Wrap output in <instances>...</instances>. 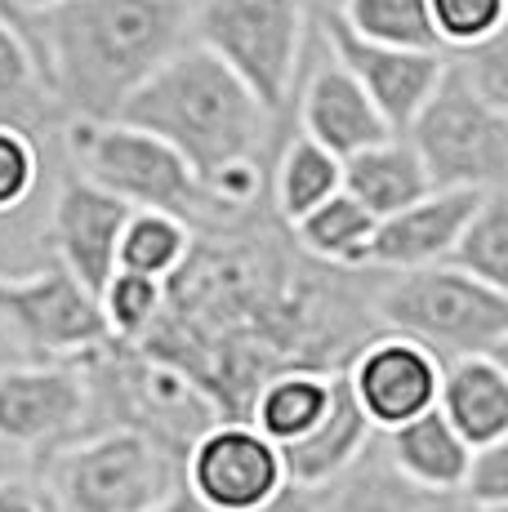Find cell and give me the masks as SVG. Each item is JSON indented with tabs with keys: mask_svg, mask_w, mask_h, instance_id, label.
Returning <instances> with one entry per match:
<instances>
[{
	"mask_svg": "<svg viewBox=\"0 0 508 512\" xmlns=\"http://www.w3.org/2000/svg\"><path fill=\"white\" fill-rule=\"evenodd\" d=\"M45 512H152L183 490V464L130 428H94L41 459Z\"/></svg>",
	"mask_w": 508,
	"mask_h": 512,
	"instance_id": "5b68a950",
	"label": "cell"
},
{
	"mask_svg": "<svg viewBox=\"0 0 508 512\" xmlns=\"http://www.w3.org/2000/svg\"><path fill=\"white\" fill-rule=\"evenodd\" d=\"M81 370H85V383H90L85 432L130 428L139 437L156 441V446H165L183 464L192 441L201 432H210L214 423H223L219 410L210 406V397L188 374L143 348L107 343L103 352L81 361Z\"/></svg>",
	"mask_w": 508,
	"mask_h": 512,
	"instance_id": "8992f818",
	"label": "cell"
},
{
	"mask_svg": "<svg viewBox=\"0 0 508 512\" xmlns=\"http://www.w3.org/2000/svg\"><path fill=\"white\" fill-rule=\"evenodd\" d=\"M0 23L18 27V32H27V36H32V41H36V32H32V27H27V23H23V18H18V14H14V9H9V0H0Z\"/></svg>",
	"mask_w": 508,
	"mask_h": 512,
	"instance_id": "74e56055",
	"label": "cell"
},
{
	"mask_svg": "<svg viewBox=\"0 0 508 512\" xmlns=\"http://www.w3.org/2000/svg\"><path fill=\"white\" fill-rule=\"evenodd\" d=\"M455 499L468 512H508V441H495V446L468 455Z\"/></svg>",
	"mask_w": 508,
	"mask_h": 512,
	"instance_id": "d6a6232c",
	"label": "cell"
},
{
	"mask_svg": "<svg viewBox=\"0 0 508 512\" xmlns=\"http://www.w3.org/2000/svg\"><path fill=\"white\" fill-rule=\"evenodd\" d=\"M446 63H451V72L482 98V103H491L495 112H508V41H504V32L473 45V49L446 54Z\"/></svg>",
	"mask_w": 508,
	"mask_h": 512,
	"instance_id": "1f68e13d",
	"label": "cell"
},
{
	"mask_svg": "<svg viewBox=\"0 0 508 512\" xmlns=\"http://www.w3.org/2000/svg\"><path fill=\"white\" fill-rule=\"evenodd\" d=\"M330 14L366 45L410 49V54H446L437 45L428 0H339Z\"/></svg>",
	"mask_w": 508,
	"mask_h": 512,
	"instance_id": "484cf974",
	"label": "cell"
},
{
	"mask_svg": "<svg viewBox=\"0 0 508 512\" xmlns=\"http://www.w3.org/2000/svg\"><path fill=\"white\" fill-rule=\"evenodd\" d=\"M370 446H375V428H370L366 415L357 410V401L348 397V383H344V374H339L326 419H321L308 437H299L295 446H281V468H286L290 486L321 490L335 477H344Z\"/></svg>",
	"mask_w": 508,
	"mask_h": 512,
	"instance_id": "d6986e66",
	"label": "cell"
},
{
	"mask_svg": "<svg viewBox=\"0 0 508 512\" xmlns=\"http://www.w3.org/2000/svg\"><path fill=\"white\" fill-rule=\"evenodd\" d=\"M165 308V285L148 281V277H134V272H112V281L99 290V312H103V326L112 343H143L152 334V326L161 321Z\"/></svg>",
	"mask_w": 508,
	"mask_h": 512,
	"instance_id": "f1b7e54d",
	"label": "cell"
},
{
	"mask_svg": "<svg viewBox=\"0 0 508 512\" xmlns=\"http://www.w3.org/2000/svg\"><path fill=\"white\" fill-rule=\"evenodd\" d=\"M321 45L348 67V76L366 90L375 112L393 134H406V125L419 116V107L433 98L437 81L446 72V54H410V49H384L366 45L339 23L330 9H312Z\"/></svg>",
	"mask_w": 508,
	"mask_h": 512,
	"instance_id": "5bb4252c",
	"label": "cell"
},
{
	"mask_svg": "<svg viewBox=\"0 0 508 512\" xmlns=\"http://www.w3.org/2000/svg\"><path fill=\"white\" fill-rule=\"evenodd\" d=\"M428 18H433L437 45L446 54H459L504 32L508 0H428Z\"/></svg>",
	"mask_w": 508,
	"mask_h": 512,
	"instance_id": "f546056e",
	"label": "cell"
},
{
	"mask_svg": "<svg viewBox=\"0 0 508 512\" xmlns=\"http://www.w3.org/2000/svg\"><path fill=\"white\" fill-rule=\"evenodd\" d=\"M116 121L161 139L201 183L232 165H263L277 130V116L263 112L259 98L192 41L130 94Z\"/></svg>",
	"mask_w": 508,
	"mask_h": 512,
	"instance_id": "3957f363",
	"label": "cell"
},
{
	"mask_svg": "<svg viewBox=\"0 0 508 512\" xmlns=\"http://www.w3.org/2000/svg\"><path fill=\"white\" fill-rule=\"evenodd\" d=\"M130 214V205L116 201L103 187L85 183L81 174H67L54 192L50 228H45L54 245V263L72 272L94 299L116 272V245H121V228Z\"/></svg>",
	"mask_w": 508,
	"mask_h": 512,
	"instance_id": "2e32d148",
	"label": "cell"
},
{
	"mask_svg": "<svg viewBox=\"0 0 508 512\" xmlns=\"http://www.w3.org/2000/svg\"><path fill=\"white\" fill-rule=\"evenodd\" d=\"M0 512H45V499L36 481L27 477H0Z\"/></svg>",
	"mask_w": 508,
	"mask_h": 512,
	"instance_id": "836d02e7",
	"label": "cell"
},
{
	"mask_svg": "<svg viewBox=\"0 0 508 512\" xmlns=\"http://www.w3.org/2000/svg\"><path fill=\"white\" fill-rule=\"evenodd\" d=\"M290 232V245H295L304 259H312L317 268L330 272H366V245L375 236V219L353 201V196L335 192L330 201H321L312 214L295 223Z\"/></svg>",
	"mask_w": 508,
	"mask_h": 512,
	"instance_id": "603a6c76",
	"label": "cell"
},
{
	"mask_svg": "<svg viewBox=\"0 0 508 512\" xmlns=\"http://www.w3.org/2000/svg\"><path fill=\"white\" fill-rule=\"evenodd\" d=\"M188 27L263 112H286L312 41V0H197Z\"/></svg>",
	"mask_w": 508,
	"mask_h": 512,
	"instance_id": "ba28073f",
	"label": "cell"
},
{
	"mask_svg": "<svg viewBox=\"0 0 508 512\" xmlns=\"http://www.w3.org/2000/svg\"><path fill=\"white\" fill-rule=\"evenodd\" d=\"M446 263L455 272H464V277L508 294V192L504 187L500 192H482V201L468 214Z\"/></svg>",
	"mask_w": 508,
	"mask_h": 512,
	"instance_id": "83f0119b",
	"label": "cell"
},
{
	"mask_svg": "<svg viewBox=\"0 0 508 512\" xmlns=\"http://www.w3.org/2000/svg\"><path fill=\"white\" fill-rule=\"evenodd\" d=\"M0 330L27 361H85L112 343L99 299L54 259L23 277L0 272Z\"/></svg>",
	"mask_w": 508,
	"mask_h": 512,
	"instance_id": "30bf717a",
	"label": "cell"
},
{
	"mask_svg": "<svg viewBox=\"0 0 508 512\" xmlns=\"http://www.w3.org/2000/svg\"><path fill=\"white\" fill-rule=\"evenodd\" d=\"M437 415L464 437L468 450L508 441V370L504 357H459L442 366Z\"/></svg>",
	"mask_w": 508,
	"mask_h": 512,
	"instance_id": "ac0fdd59",
	"label": "cell"
},
{
	"mask_svg": "<svg viewBox=\"0 0 508 512\" xmlns=\"http://www.w3.org/2000/svg\"><path fill=\"white\" fill-rule=\"evenodd\" d=\"M330 5H339V0H317V9H330Z\"/></svg>",
	"mask_w": 508,
	"mask_h": 512,
	"instance_id": "f35d334b",
	"label": "cell"
},
{
	"mask_svg": "<svg viewBox=\"0 0 508 512\" xmlns=\"http://www.w3.org/2000/svg\"><path fill=\"white\" fill-rule=\"evenodd\" d=\"M477 201L482 192H428L424 201L379 219L366 245V272H415L446 263Z\"/></svg>",
	"mask_w": 508,
	"mask_h": 512,
	"instance_id": "e0dca14e",
	"label": "cell"
},
{
	"mask_svg": "<svg viewBox=\"0 0 508 512\" xmlns=\"http://www.w3.org/2000/svg\"><path fill=\"white\" fill-rule=\"evenodd\" d=\"M259 512H317V490H299V486H286L268 508Z\"/></svg>",
	"mask_w": 508,
	"mask_h": 512,
	"instance_id": "e575fe53",
	"label": "cell"
},
{
	"mask_svg": "<svg viewBox=\"0 0 508 512\" xmlns=\"http://www.w3.org/2000/svg\"><path fill=\"white\" fill-rule=\"evenodd\" d=\"M335 379L339 374H321V370H286L272 374L250 401L246 423L259 437H268L272 446H295L299 437H308L330 410L335 397Z\"/></svg>",
	"mask_w": 508,
	"mask_h": 512,
	"instance_id": "7402d4cb",
	"label": "cell"
},
{
	"mask_svg": "<svg viewBox=\"0 0 508 512\" xmlns=\"http://www.w3.org/2000/svg\"><path fill=\"white\" fill-rule=\"evenodd\" d=\"M90 383L81 361H23L0 370V446L50 455L85 432Z\"/></svg>",
	"mask_w": 508,
	"mask_h": 512,
	"instance_id": "7c38bea8",
	"label": "cell"
},
{
	"mask_svg": "<svg viewBox=\"0 0 508 512\" xmlns=\"http://www.w3.org/2000/svg\"><path fill=\"white\" fill-rule=\"evenodd\" d=\"M188 0H72L32 23L36 58L67 121H116L130 94L188 45Z\"/></svg>",
	"mask_w": 508,
	"mask_h": 512,
	"instance_id": "7a4b0ae2",
	"label": "cell"
},
{
	"mask_svg": "<svg viewBox=\"0 0 508 512\" xmlns=\"http://www.w3.org/2000/svg\"><path fill=\"white\" fill-rule=\"evenodd\" d=\"M67 152H72V174L85 183L112 192L130 210H161L183 219L192 232H219L237 228L223 219L205 183L161 139L143 130H130L121 121H67L63 125Z\"/></svg>",
	"mask_w": 508,
	"mask_h": 512,
	"instance_id": "52a82bcc",
	"label": "cell"
},
{
	"mask_svg": "<svg viewBox=\"0 0 508 512\" xmlns=\"http://www.w3.org/2000/svg\"><path fill=\"white\" fill-rule=\"evenodd\" d=\"M397 139L410 143L433 192H500L508 179V112L482 103L451 63Z\"/></svg>",
	"mask_w": 508,
	"mask_h": 512,
	"instance_id": "9c48e42d",
	"label": "cell"
},
{
	"mask_svg": "<svg viewBox=\"0 0 508 512\" xmlns=\"http://www.w3.org/2000/svg\"><path fill=\"white\" fill-rule=\"evenodd\" d=\"M295 107H299V134L317 143L321 152H330L339 165L348 156L366 152V147L393 139V130L375 112L366 90L321 45V36L312 45V54L304 58V72H299V85H295Z\"/></svg>",
	"mask_w": 508,
	"mask_h": 512,
	"instance_id": "9a60e30c",
	"label": "cell"
},
{
	"mask_svg": "<svg viewBox=\"0 0 508 512\" xmlns=\"http://www.w3.org/2000/svg\"><path fill=\"white\" fill-rule=\"evenodd\" d=\"M370 321L384 334L428 348L437 361L504 357L508 294L464 277L451 263L415 272H388L370 290Z\"/></svg>",
	"mask_w": 508,
	"mask_h": 512,
	"instance_id": "277c9868",
	"label": "cell"
},
{
	"mask_svg": "<svg viewBox=\"0 0 508 512\" xmlns=\"http://www.w3.org/2000/svg\"><path fill=\"white\" fill-rule=\"evenodd\" d=\"M63 5H72V0H9V9H14V14L23 18L27 27H32L41 14H50V9H63Z\"/></svg>",
	"mask_w": 508,
	"mask_h": 512,
	"instance_id": "d590c367",
	"label": "cell"
},
{
	"mask_svg": "<svg viewBox=\"0 0 508 512\" xmlns=\"http://www.w3.org/2000/svg\"><path fill=\"white\" fill-rule=\"evenodd\" d=\"M45 179V152L41 139H32L27 130L0 125V219L27 210L41 192Z\"/></svg>",
	"mask_w": 508,
	"mask_h": 512,
	"instance_id": "4dcf8cb0",
	"label": "cell"
},
{
	"mask_svg": "<svg viewBox=\"0 0 508 512\" xmlns=\"http://www.w3.org/2000/svg\"><path fill=\"white\" fill-rule=\"evenodd\" d=\"M58 121L63 112L45 85L36 41L18 27L0 23V125H14V130L41 139V130H54Z\"/></svg>",
	"mask_w": 508,
	"mask_h": 512,
	"instance_id": "cb8c5ba5",
	"label": "cell"
},
{
	"mask_svg": "<svg viewBox=\"0 0 508 512\" xmlns=\"http://www.w3.org/2000/svg\"><path fill=\"white\" fill-rule=\"evenodd\" d=\"M339 374L348 383V397L357 401V410L375 428V437L437 410L442 361L419 343L402 339V334L375 330Z\"/></svg>",
	"mask_w": 508,
	"mask_h": 512,
	"instance_id": "4fadbf2b",
	"label": "cell"
},
{
	"mask_svg": "<svg viewBox=\"0 0 508 512\" xmlns=\"http://www.w3.org/2000/svg\"><path fill=\"white\" fill-rule=\"evenodd\" d=\"M428 192L433 187H428L424 165L415 161L410 143L397 139V134L344 161V196H353L375 223L406 210V205L424 201Z\"/></svg>",
	"mask_w": 508,
	"mask_h": 512,
	"instance_id": "44dd1931",
	"label": "cell"
},
{
	"mask_svg": "<svg viewBox=\"0 0 508 512\" xmlns=\"http://www.w3.org/2000/svg\"><path fill=\"white\" fill-rule=\"evenodd\" d=\"M379 450H384L388 468H393L410 490L433 495V499H455L459 481H464V468H468V455H473V450L464 446V437H459L437 410L384 432Z\"/></svg>",
	"mask_w": 508,
	"mask_h": 512,
	"instance_id": "ffe728a7",
	"label": "cell"
},
{
	"mask_svg": "<svg viewBox=\"0 0 508 512\" xmlns=\"http://www.w3.org/2000/svg\"><path fill=\"white\" fill-rule=\"evenodd\" d=\"M353 272L317 268L268 219L197 232L183 268L165 281V308L134 348L170 361L210 397L219 419L250 415L272 374H339L375 334L370 294Z\"/></svg>",
	"mask_w": 508,
	"mask_h": 512,
	"instance_id": "6da1fadb",
	"label": "cell"
},
{
	"mask_svg": "<svg viewBox=\"0 0 508 512\" xmlns=\"http://www.w3.org/2000/svg\"><path fill=\"white\" fill-rule=\"evenodd\" d=\"M281 450L241 419H223L183 455V490L205 512H259L286 490Z\"/></svg>",
	"mask_w": 508,
	"mask_h": 512,
	"instance_id": "8fae6325",
	"label": "cell"
},
{
	"mask_svg": "<svg viewBox=\"0 0 508 512\" xmlns=\"http://www.w3.org/2000/svg\"><path fill=\"white\" fill-rule=\"evenodd\" d=\"M152 512H205V508L192 504V499H188V490H179V495H170L161 508H152Z\"/></svg>",
	"mask_w": 508,
	"mask_h": 512,
	"instance_id": "8d00e7d4",
	"label": "cell"
},
{
	"mask_svg": "<svg viewBox=\"0 0 508 512\" xmlns=\"http://www.w3.org/2000/svg\"><path fill=\"white\" fill-rule=\"evenodd\" d=\"M197 232L183 219L161 210H134L121 228V245H116V272H134L148 281H170L183 268Z\"/></svg>",
	"mask_w": 508,
	"mask_h": 512,
	"instance_id": "4316f807",
	"label": "cell"
},
{
	"mask_svg": "<svg viewBox=\"0 0 508 512\" xmlns=\"http://www.w3.org/2000/svg\"><path fill=\"white\" fill-rule=\"evenodd\" d=\"M272 219L281 228H295L304 214H312L321 201L344 192V165L330 152H321L312 139L295 134L281 147L277 165H272Z\"/></svg>",
	"mask_w": 508,
	"mask_h": 512,
	"instance_id": "d4e9b609",
	"label": "cell"
}]
</instances>
